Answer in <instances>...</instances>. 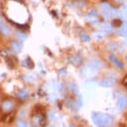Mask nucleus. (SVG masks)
<instances>
[{"label": "nucleus", "mask_w": 127, "mask_h": 127, "mask_svg": "<svg viewBox=\"0 0 127 127\" xmlns=\"http://www.w3.org/2000/svg\"><path fill=\"white\" fill-rule=\"evenodd\" d=\"M92 120L96 126L102 127L111 123L113 121V117L109 114L102 113V112H94L92 114Z\"/></svg>", "instance_id": "obj_1"}, {"label": "nucleus", "mask_w": 127, "mask_h": 127, "mask_svg": "<svg viewBox=\"0 0 127 127\" xmlns=\"http://www.w3.org/2000/svg\"><path fill=\"white\" fill-rule=\"evenodd\" d=\"M100 9H101L102 14L106 17V18H109V17H111V16L117 15V14H118V10L112 8L108 3H101L100 4Z\"/></svg>", "instance_id": "obj_2"}, {"label": "nucleus", "mask_w": 127, "mask_h": 127, "mask_svg": "<svg viewBox=\"0 0 127 127\" xmlns=\"http://www.w3.org/2000/svg\"><path fill=\"white\" fill-rule=\"evenodd\" d=\"M99 71L97 68H95V66H93L92 65H91L90 63H88L87 65H86L81 70V75L84 77H91V76H95L97 73V71Z\"/></svg>", "instance_id": "obj_3"}, {"label": "nucleus", "mask_w": 127, "mask_h": 127, "mask_svg": "<svg viewBox=\"0 0 127 127\" xmlns=\"http://www.w3.org/2000/svg\"><path fill=\"white\" fill-rule=\"evenodd\" d=\"M116 81L112 78H106V79H103L99 82V85L103 87H111L112 86L115 85Z\"/></svg>", "instance_id": "obj_4"}, {"label": "nucleus", "mask_w": 127, "mask_h": 127, "mask_svg": "<svg viewBox=\"0 0 127 127\" xmlns=\"http://www.w3.org/2000/svg\"><path fill=\"white\" fill-rule=\"evenodd\" d=\"M118 34L122 37H127V19L125 20V22L123 23V26L120 28L118 32Z\"/></svg>", "instance_id": "obj_5"}, {"label": "nucleus", "mask_w": 127, "mask_h": 127, "mask_svg": "<svg viewBox=\"0 0 127 127\" xmlns=\"http://www.w3.org/2000/svg\"><path fill=\"white\" fill-rule=\"evenodd\" d=\"M109 59H110V61L112 62V63H114L116 66H118L120 69H123V64H122L121 62V61H119V60L117 59L115 56H113V55H111V56L109 57Z\"/></svg>", "instance_id": "obj_6"}, {"label": "nucleus", "mask_w": 127, "mask_h": 127, "mask_svg": "<svg viewBox=\"0 0 127 127\" xmlns=\"http://www.w3.org/2000/svg\"><path fill=\"white\" fill-rule=\"evenodd\" d=\"M89 63L93 66H95V68H97L98 70H100L103 66V62L99 59H92V61H90Z\"/></svg>", "instance_id": "obj_7"}, {"label": "nucleus", "mask_w": 127, "mask_h": 127, "mask_svg": "<svg viewBox=\"0 0 127 127\" xmlns=\"http://www.w3.org/2000/svg\"><path fill=\"white\" fill-rule=\"evenodd\" d=\"M126 104H127V98L123 96L121 99H119L118 102H117V107L120 110H123L126 106Z\"/></svg>", "instance_id": "obj_8"}, {"label": "nucleus", "mask_w": 127, "mask_h": 127, "mask_svg": "<svg viewBox=\"0 0 127 127\" xmlns=\"http://www.w3.org/2000/svg\"><path fill=\"white\" fill-rule=\"evenodd\" d=\"M11 46H12V48H13V50L14 52H20L21 49H22V45H21L20 43H19L18 42H11Z\"/></svg>", "instance_id": "obj_9"}, {"label": "nucleus", "mask_w": 127, "mask_h": 127, "mask_svg": "<svg viewBox=\"0 0 127 127\" xmlns=\"http://www.w3.org/2000/svg\"><path fill=\"white\" fill-rule=\"evenodd\" d=\"M100 29L105 32H110L112 31V27L109 23H102V24L100 25Z\"/></svg>", "instance_id": "obj_10"}, {"label": "nucleus", "mask_w": 127, "mask_h": 127, "mask_svg": "<svg viewBox=\"0 0 127 127\" xmlns=\"http://www.w3.org/2000/svg\"><path fill=\"white\" fill-rule=\"evenodd\" d=\"M1 32H3V35H8L10 33V28L8 25L1 23Z\"/></svg>", "instance_id": "obj_11"}, {"label": "nucleus", "mask_w": 127, "mask_h": 127, "mask_svg": "<svg viewBox=\"0 0 127 127\" xmlns=\"http://www.w3.org/2000/svg\"><path fill=\"white\" fill-rule=\"evenodd\" d=\"M106 48L108 50H111V51H116V50L119 49V45L116 42H109L106 45Z\"/></svg>", "instance_id": "obj_12"}, {"label": "nucleus", "mask_w": 127, "mask_h": 127, "mask_svg": "<svg viewBox=\"0 0 127 127\" xmlns=\"http://www.w3.org/2000/svg\"><path fill=\"white\" fill-rule=\"evenodd\" d=\"M13 106V103L11 100H5L3 103V108L6 111H8V110H11L12 107Z\"/></svg>", "instance_id": "obj_13"}, {"label": "nucleus", "mask_w": 127, "mask_h": 127, "mask_svg": "<svg viewBox=\"0 0 127 127\" xmlns=\"http://www.w3.org/2000/svg\"><path fill=\"white\" fill-rule=\"evenodd\" d=\"M93 36L95 38H97V39H102V38H104L105 37V32H103V31H99V32H94Z\"/></svg>", "instance_id": "obj_14"}, {"label": "nucleus", "mask_w": 127, "mask_h": 127, "mask_svg": "<svg viewBox=\"0 0 127 127\" xmlns=\"http://www.w3.org/2000/svg\"><path fill=\"white\" fill-rule=\"evenodd\" d=\"M80 38H81V40L82 41V42H89V41H90V37L85 32H81V33Z\"/></svg>", "instance_id": "obj_15"}, {"label": "nucleus", "mask_w": 127, "mask_h": 127, "mask_svg": "<svg viewBox=\"0 0 127 127\" xmlns=\"http://www.w3.org/2000/svg\"><path fill=\"white\" fill-rule=\"evenodd\" d=\"M17 36H18V37L20 40H25V39H27V36H26V34H24V33H23V32H17Z\"/></svg>", "instance_id": "obj_16"}, {"label": "nucleus", "mask_w": 127, "mask_h": 127, "mask_svg": "<svg viewBox=\"0 0 127 127\" xmlns=\"http://www.w3.org/2000/svg\"><path fill=\"white\" fill-rule=\"evenodd\" d=\"M14 119V114H8V116H6V121L8 122V123H10L13 121Z\"/></svg>", "instance_id": "obj_17"}, {"label": "nucleus", "mask_w": 127, "mask_h": 127, "mask_svg": "<svg viewBox=\"0 0 127 127\" xmlns=\"http://www.w3.org/2000/svg\"><path fill=\"white\" fill-rule=\"evenodd\" d=\"M17 95H18L19 97H23V96H25V95H27V91L23 90V91H21V92H19Z\"/></svg>", "instance_id": "obj_18"}, {"label": "nucleus", "mask_w": 127, "mask_h": 127, "mask_svg": "<svg viewBox=\"0 0 127 127\" xmlns=\"http://www.w3.org/2000/svg\"><path fill=\"white\" fill-rule=\"evenodd\" d=\"M17 126H18V127H28V126L26 125L25 122H23L22 121H19L18 122V124H17Z\"/></svg>", "instance_id": "obj_19"}, {"label": "nucleus", "mask_w": 127, "mask_h": 127, "mask_svg": "<svg viewBox=\"0 0 127 127\" xmlns=\"http://www.w3.org/2000/svg\"><path fill=\"white\" fill-rule=\"evenodd\" d=\"M95 14H96V12L92 10V11H91V12H90V13H89V17H92V18H94Z\"/></svg>", "instance_id": "obj_20"}, {"label": "nucleus", "mask_w": 127, "mask_h": 127, "mask_svg": "<svg viewBox=\"0 0 127 127\" xmlns=\"http://www.w3.org/2000/svg\"><path fill=\"white\" fill-rule=\"evenodd\" d=\"M124 83L126 84V86L127 87V77H126V81H124Z\"/></svg>", "instance_id": "obj_21"}, {"label": "nucleus", "mask_w": 127, "mask_h": 127, "mask_svg": "<svg viewBox=\"0 0 127 127\" xmlns=\"http://www.w3.org/2000/svg\"><path fill=\"white\" fill-rule=\"evenodd\" d=\"M102 127H110V126H102Z\"/></svg>", "instance_id": "obj_22"}, {"label": "nucleus", "mask_w": 127, "mask_h": 127, "mask_svg": "<svg viewBox=\"0 0 127 127\" xmlns=\"http://www.w3.org/2000/svg\"><path fill=\"white\" fill-rule=\"evenodd\" d=\"M71 127H73V126H71Z\"/></svg>", "instance_id": "obj_23"}]
</instances>
